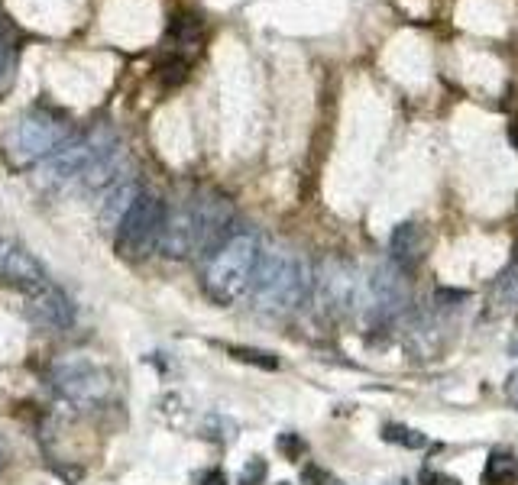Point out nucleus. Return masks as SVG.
<instances>
[{"instance_id":"obj_1","label":"nucleus","mask_w":518,"mask_h":485,"mask_svg":"<svg viewBox=\"0 0 518 485\" xmlns=\"http://www.w3.org/2000/svg\"><path fill=\"white\" fill-rule=\"evenodd\" d=\"M311 282H315L311 262L302 253H295V249L276 246L259 253L247 295L253 298L256 311L282 317L298 311L311 298Z\"/></svg>"},{"instance_id":"obj_2","label":"nucleus","mask_w":518,"mask_h":485,"mask_svg":"<svg viewBox=\"0 0 518 485\" xmlns=\"http://www.w3.org/2000/svg\"><path fill=\"white\" fill-rule=\"evenodd\" d=\"M259 253H263V243H259L253 230L230 233V237L208 256V262H204V272H201L204 295H208L214 304H221V308L240 301L250 291Z\"/></svg>"},{"instance_id":"obj_3","label":"nucleus","mask_w":518,"mask_h":485,"mask_svg":"<svg viewBox=\"0 0 518 485\" xmlns=\"http://www.w3.org/2000/svg\"><path fill=\"white\" fill-rule=\"evenodd\" d=\"M72 140V123H68V114L56 107H30L20 117V123L13 127L10 146L13 156L20 162H46L59 146H65Z\"/></svg>"},{"instance_id":"obj_4","label":"nucleus","mask_w":518,"mask_h":485,"mask_svg":"<svg viewBox=\"0 0 518 485\" xmlns=\"http://www.w3.org/2000/svg\"><path fill=\"white\" fill-rule=\"evenodd\" d=\"M49 379L56 385V392L72 401V405H101V401L114 392V376L111 369L94 363L91 356H62L52 363Z\"/></svg>"},{"instance_id":"obj_5","label":"nucleus","mask_w":518,"mask_h":485,"mask_svg":"<svg viewBox=\"0 0 518 485\" xmlns=\"http://www.w3.org/2000/svg\"><path fill=\"white\" fill-rule=\"evenodd\" d=\"M166 211L169 207L162 204L156 194L140 191L136 201L130 204V211L124 214V220L117 224V253L124 259H143L159 246L162 227H166Z\"/></svg>"},{"instance_id":"obj_6","label":"nucleus","mask_w":518,"mask_h":485,"mask_svg":"<svg viewBox=\"0 0 518 485\" xmlns=\"http://www.w3.org/2000/svg\"><path fill=\"white\" fill-rule=\"evenodd\" d=\"M117 146H120L117 136L107 127L72 136V140H68L65 146H59L46 159V165H43L46 182H72V178H85L94 165H98L104 156H111Z\"/></svg>"},{"instance_id":"obj_7","label":"nucleus","mask_w":518,"mask_h":485,"mask_svg":"<svg viewBox=\"0 0 518 485\" xmlns=\"http://www.w3.org/2000/svg\"><path fill=\"white\" fill-rule=\"evenodd\" d=\"M360 272L344 256H327L318 262L315 282H311V298H318L321 311L331 317H347L360 304Z\"/></svg>"},{"instance_id":"obj_8","label":"nucleus","mask_w":518,"mask_h":485,"mask_svg":"<svg viewBox=\"0 0 518 485\" xmlns=\"http://www.w3.org/2000/svg\"><path fill=\"white\" fill-rule=\"evenodd\" d=\"M195 230V256H211L221 246L234 227V201L221 191H201L198 198L188 204Z\"/></svg>"},{"instance_id":"obj_9","label":"nucleus","mask_w":518,"mask_h":485,"mask_svg":"<svg viewBox=\"0 0 518 485\" xmlns=\"http://www.w3.org/2000/svg\"><path fill=\"white\" fill-rule=\"evenodd\" d=\"M370 298H373V308L383 317L402 314L408 304H412V282H408V272L392 266V262L376 266L373 279H370Z\"/></svg>"},{"instance_id":"obj_10","label":"nucleus","mask_w":518,"mask_h":485,"mask_svg":"<svg viewBox=\"0 0 518 485\" xmlns=\"http://www.w3.org/2000/svg\"><path fill=\"white\" fill-rule=\"evenodd\" d=\"M0 279H4L10 288H17L20 295L33 298L39 291H46L52 285V279L46 275V269L39 266V259L33 253H26L20 246H10L4 259H0Z\"/></svg>"},{"instance_id":"obj_11","label":"nucleus","mask_w":518,"mask_h":485,"mask_svg":"<svg viewBox=\"0 0 518 485\" xmlns=\"http://www.w3.org/2000/svg\"><path fill=\"white\" fill-rule=\"evenodd\" d=\"M428 249H431V237L418 220H402V224L389 233V262L408 275L425 262Z\"/></svg>"},{"instance_id":"obj_12","label":"nucleus","mask_w":518,"mask_h":485,"mask_svg":"<svg viewBox=\"0 0 518 485\" xmlns=\"http://www.w3.org/2000/svg\"><path fill=\"white\" fill-rule=\"evenodd\" d=\"M156 249L166 259L195 256V230H192V214H188V204L179 207V211H166V227H162V237H159Z\"/></svg>"},{"instance_id":"obj_13","label":"nucleus","mask_w":518,"mask_h":485,"mask_svg":"<svg viewBox=\"0 0 518 485\" xmlns=\"http://www.w3.org/2000/svg\"><path fill=\"white\" fill-rule=\"evenodd\" d=\"M30 301V317L39 324V327H52V330H65L68 324L75 321V308L72 301L65 298V291L49 285L46 291H39V295L26 298Z\"/></svg>"},{"instance_id":"obj_14","label":"nucleus","mask_w":518,"mask_h":485,"mask_svg":"<svg viewBox=\"0 0 518 485\" xmlns=\"http://www.w3.org/2000/svg\"><path fill=\"white\" fill-rule=\"evenodd\" d=\"M136 194H140V188H136V182H130V178H120L111 188H104V201L98 207L104 230H117V224L130 211V204L136 201Z\"/></svg>"},{"instance_id":"obj_15","label":"nucleus","mask_w":518,"mask_h":485,"mask_svg":"<svg viewBox=\"0 0 518 485\" xmlns=\"http://www.w3.org/2000/svg\"><path fill=\"white\" fill-rule=\"evenodd\" d=\"M515 308H518V266L502 272V279L496 282L493 295H489V314L493 317H502Z\"/></svg>"},{"instance_id":"obj_16","label":"nucleus","mask_w":518,"mask_h":485,"mask_svg":"<svg viewBox=\"0 0 518 485\" xmlns=\"http://www.w3.org/2000/svg\"><path fill=\"white\" fill-rule=\"evenodd\" d=\"M518 482V460L509 450H496L486 463V485H515Z\"/></svg>"},{"instance_id":"obj_17","label":"nucleus","mask_w":518,"mask_h":485,"mask_svg":"<svg viewBox=\"0 0 518 485\" xmlns=\"http://www.w3.org/2000/svg\"><path fill=\"white\" fill-rule=\"evenodd\" d=\"M224 353L227 356H234L237 363H250V366H259V369H279V356L276 353H269V350H256V346H224Z\"/></svg>"},{"instance_id":"obj_18","label":"nucleus","mask_w":518,"mask_h":485,"mask_svg":"<svg viewBox=\"0 0 518 485\" xmlns=\"http://www.w3.org/2000/svg\"><path fill=\"white\" fill-rule=\"evenodd\" d=\"M383 440L399 443V447H405V450H425L428 447V437L415 431V427H405V424H386Z\"/></svg>"},{"instance_id":"obj_19","label":"nucleus","mask_w":518,"mask_h":485,"mask_svg":"<svg viewBox=\"0 0 518 485\" xmlns=\"http://www.w3.org/2000/svg\"><path fill=\"white\" fill-rule=\"evenodd\" d=\"M156 72H159V81H162V85H182V81L188 78V62L185 59H179V55H172V59H166V62H162L159 68H156Z\"/></svg>"},{"instance_id":"obj_20","label":"nucleus","mask_w":518,"mask_h":485,"mask_svg":"<svg viewBox=\"0 0 518 485\" xmlns=\"http://www.w3.org/2000/svg\"><path fill=\"white\" fill-rule=\"evenodd\" d=\"M266 460L263 456H253V460L243 466V473H240V485H263L266 482Z\"/></svg>"},{"instance_id":"obj_21","label":"nucleus","mask_w":518,"mask_h":485,"mask_svg":"<svg viewBox=\"0 0 518 485\" xmlns=\"http://www.w3.org/2000/svg\"><path fill=\"white\" fill-rule=\"evenodd\" d=\"M276 447L289 456V460H298V456L305 453V440L298 437V434H282L279 440H276Z\"/></svg>"},{"instance_id":"obj_22","label":"nucleus","mask_w":518,"mask_h":485,"mask_svg":"<svg viewBox=\"0 0 518 485\" xmlns=\"http://www.w3.org/2000/svg\"><path fill=\"white\" fill-rule=\"evenodd\" d=\"M10 75H13V49L0 39V88H7Z\"/></svg>"},{"instance_id":"obj_23","label":"nucleus","mask_w":518,"mask_h":485,"mask_svg":"<svg viewBox=\"0 0 518 485\" xmlns=\"http://www.w3.org/2000/svg\"><path fill=\"white\" fill-rule=\"evenodd\" d=\"M302 479H305V485H331V476H327L324 469H321V466H315V463L305 466Z\"/></svg>"},{"instance_id":"obj_24","label":"nucleus","mask_w":518,"mask_h":485,"mask_svg":"<svg viewBox=\"0 0 518 485\" xmlns=\"http://www.w3.org/2000/svg\"><path fill=\"white\" fill-rule=\"evenodd\" d=\"M421 485H460L454 476L434 473V469H421Z\"/></svg>"},{"instance_id":"obj_25","label":"nucleus","mask_w":518,"mask_h":485,"mask_svg":"<svg viewBox=\"0 0 518 485\" xmlns=\"http://www.w3.org/2000/svg\"><path fill=\"white\" fill-rule=\"evenodd\" d=\"M198 485H227V473L214 466V469H208V473H201Z\"/></svg>"},{"instance_id":"obj_26","label":"nucleus","mask_w":518,"mask_h":485,"mask_svg":"<svg viewBox=\"0 0 518 485\" xmlns=\"http://www.w3.org/2000/svg\"><path fill=\"white\" fill-rule=\"evenodd\" d=\"M506 401L518 411V369L512 372V376L506 379Z\"/></svg>"},{"instance_id":"obj_27","label":"nucleus","mask_w":518,"mask_h":485,"mask_svg":"<svg viewBox=\"0 0 518 485\" xmlns=\"http://www.w3.org/2000/svg\"><path fill=\"white\" fill-rule=\"evenodd\" d=\"M509 140L518 146V123H512V130H509Z\"/></svg>"},{"instance_id":"obj_28","label":"nucleus","mask_w":518,"mask_h":485,"mask_svg":"<svg viewBox=\"0 0 518 485\" xmlns=\"http://www.w3.org/2000/svg\"><path fill=\"white\" fill-rule=\"evenodd\" d=\"M509 353H512V356H518V334H515V340L509 343Z\"/></svg>"},{"instance_id":"obj_29","label":"nucleus","mask_w":518,"mask_h":485,"mask_svg":"<svg viewBox=\"0 0 518 485\" xmlns=\"http://www.w3.org/2000/svg\"><path fill=\"white\" fill-rule=\"evenodd\" d=\"M4 253H7V246H4V240H0V259H4Z\"/></svg>"},{"instance_id":"obj_30","label":"nucleus","mask_w":518,"mask_h":485,"mask_svg":"<svg viewBox=\"0 0 518 485\" xmlns=\"http://www.w3.org/2000/svg\"><path fill=\"white\" fill-rule=\"evenodd\" d=\"M0 469H4V450H0Z\"/></svg>"}]
</instances>
